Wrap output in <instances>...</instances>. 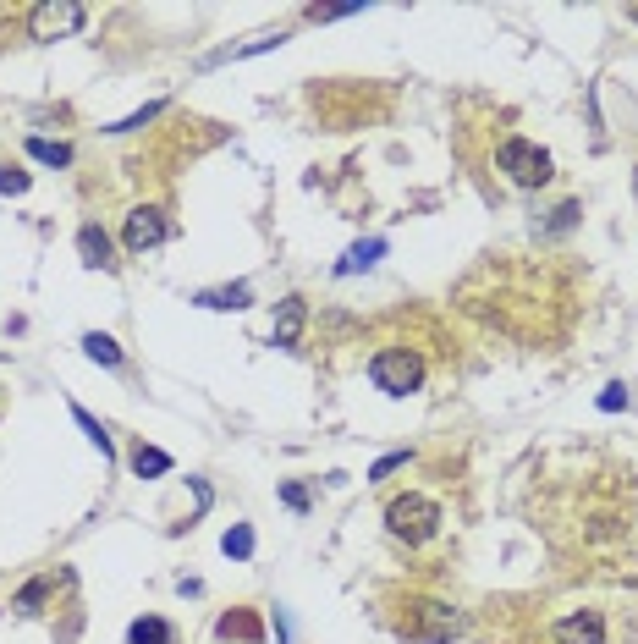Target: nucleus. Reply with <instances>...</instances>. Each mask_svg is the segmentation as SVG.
I'll return each instance as SVG.
<instances>
[{
  "label": "nucleus",
  "instance_id": "nucleus-22",
  "mask_svg": "<svg viewBox=\"0 0 638 644\" xmlns=\"http://www.w3.org/2000/svg\"><path fill=\"white\" fill-rule=\"evenodd\" d=\"M28 171H17V166H0V193H28Z\"/></svg>",
  "mask_w": 638,
  "mask_h": 644
},
{
  "label": "nucleus",
  "instance_id": "nucleus-18",
  "mask_svg": "<svg viewBox=\"0 0 638 644\" xmlns=\"http://www.w3.org/2000/svg\"><path fill=\"white\" fill-rule=\"evenodd\" d=\"M72 419H77V430H83L88 441L99 446V457H116V441H110V435H105V424H99L94 413H88V408H77V402H72Z\"/></svg>",
  "mask_w": 638,
  "mask_h": 644
},
{
  "label": "nucleus",
  "instance_id": "nucleus-8",
  "mask_svg": "<svg viewBox=\"0 0 638 644\" xmlns=\"http://www.w3.org/2000/svg\"><path fill=\"white\" fill-rule=\"evenodd\" d=\"M77 254H83L88 270H116V248H110V232L105 226H77Z\"/></svg>",
  "mask_w": 638,
  "mask_h": 644
},
{
  "label": "nucleus",
  "instance_id": "nucleus-21",
  "mask_svg": "<svg viewBox=\"0 0 638 644\" xmlns=\"http://www.w3.org/2000/svg\"><path fill=\"white\" fill-rule=\"evenodd\" d=\"M407 463H413V452H385V457H380V463H374V468H369V485H380V479H391V474H396V468H407Z\"/></svg>",
  "mask_w": 638,
  "mask_h": 644
},
{
  "label": "nucleus",
  "instance_id": "nucleus-24",
  "mask_svg": "<svg viewBox=\"0 0 638 644\" xmlns=\"http://www.w3.org/2000/svg\"><path fill=\"white\" fill-rule=\"evenodd\" d=\"M281 501H286L292 512H308V490H303V485H281Z\"/></svg>",
  "mask_w": 638,
  "mask_h": 644
},
{
  "label": "nucleus",
  "instance_id": "nucleus-16",
  "mask_svg": "<svg viewBox=\"0 0 638 644\" xmlns=\"http://www.w3.org/2000/svg\"><path fill=\"white\" fill-rule=\"evenodd\" d=\"M380 254H385V243H380V237H369V243H352V248H347V259L336 265V276H352V270H369Z\"/></svg>",
  "mask_w": 638,
  "mask_h": 644
},
{
  "label": "nucleus",
  "instance_id": "nucleus-9",
  "mask_svg": "<svg viewBox=\"0 0 638 644\" xmlns=\"http://www.w3.org/2000/svg\"><path fill=\"white\" fill-rule=\"evenodd\" d=\"M193 303H198V309H220V314L253 309V287H248V281H231V287H204Z\"/></svg>",
  "mask_w": 638,
  "mask_h": 644
},
{
  "label": "nucleus",
  "instance_id": "nucleus-4",
  "mask_svg": "<svg viewBox=\"0 0 638 644\" xmlns=\"http://www.w3.org/2000/svg\"><path fill=\"white\" fill-rule=\"evenodd\" d=\"M83 6H72V0H44V6H33L28 17V34L39 39V45H50V39H72L77 28H83Z\"/></svg>",
  "mask_w": 638,
  "mask_h": 644
},
{
  "label": "nucleus",
  "instance_id": "nucleus-13",
  "mask_svg": "<svg viewBox=\"0 0 638 644\" xmlns=\"http://www.w3.org/2000/svg\"><path fill=\"white\" fill-rule=\"evenodd\" d=\"M50 589H55V578H50V573L28 578V584L17 589V600H11V611H17V617H33V611H39L44 600H50Z\"/></svg>",
  "mask_w": 638,
  "mask_h": 644
},
{
  "label": "nucleus",
  "instance_id": "nucleus-25",
  "mask_svg": "<svg viewBox=\"0 0 638 644\" xmlns=\"http://www.w3.org/2000/svg\"><path fill=\"white\" fill-rule=\"evenodd\" d=\"M567 226H578V204H561L556 221H550V232H567Z\"/></svg>",
  "mask_w": 638,
  "mask_h": 644
},
{
  "label": "nucleus",
  "instance_id": "nucleus-19",
  "mask_svg": "<svg viewBox=\"0 0 638 644\" xmlns=\"http://www.w3.org/2000/svg\"><path fill=\"white\" fill-rule=\"evenodd\" d=\"M220 551L237 556V562H248L253 556V523H231V529L220 534Z\"/></svg>",
  "mask_w": 638,
  "mask_h": 644
},
{
  "label": "nucleus",
  "instance_id": "nucleus-10",
  "mask_svg": "<svg viewBox=\"0 0 638 644\" xmlns=\"http://www.w3.org/2000/svg\"><path fill=\"white\" fill-rule=\"evenodd\" d=\"M215 633H220V639H237V644H259L264 639V622L253 617L248 606H237V611H226V617L215 622Z\"/></svg>",
  "mask_w": 638,
  "mask_h": 644
},
{
  "label": "nucleus",
  "instance_id": "nucleus-2",
  "mask_svg": "<svg viewBox=\"0 0 638 644\" xmlns=\"http://www.w3.org/2000/svg\"><path fill=\"white\" fill-rule=\"evenodd\" d=\"M369 380L385 391V397H413L424 386V358L407 353V347H380L369 358Z\"/></svg>",
  "mask_w": 638,
  "mask_h": 644
},
{
  "label": "nucleus",
  "instance_id": "nucleus-11",
  "mask_svg": "<svg viewBox=\"0 0 638 644\" xmlns=\"http://www.w3.org/2000/svg\"><path fill=\"white\" fill-rule=\"evenodd\" d=\"M303 320H308L303 298H286V303H281V314H275V331H270V342H275V347H292L297 336H303Z\"/></svg>",
  "mask_w": 638,
  "mask_h": 644
},
{
  "label": "nucleus",
  "instance_id": "nucleus-5",
  "mask_svg": "<svg viewBox=\"0 0 638 644\" xmlns=\"http://www.w3.org/2000/svg\"><path fill=\"white\" fill-rule=\"evenodd\" d=\"M121 237H127L132 254H149V248H160L165 237H171V221H165V210H154V204H138V210L127 215V226H121Z\"/></svg>",
  "mask_w": 638,
  "mask_h": 644
},
{
  "label": "nucleus",
  "instance_id": "nucleus-7",
  "mask_svg": "<svg viewBox=\"0 0 638 644\" xmlns=\"http://www.w3.org/2000/svg\"><path fill=\"white\" fill-rule=\"evenodd\" d=\"M550 639L556 644H605V617L600 611H572V617H561L550 628Z\"/></svg>",
  "mask_w": 638,
  "mask_h": 644
},
{
  "label": "nucleus",
  "instance_id": "nucleus-23",
  "mask_svg": "<svg viewBox=\"0 0 638 644\" xmlns=\"http://www.w3.org/2000/svg\"><path fill=\"white\" fill-rule=\"evenodd\" d=\"M600 408H605V413H622V408H627V386H605V391H600Z\"/></svg>",
  "mask_w": 638,
  "mask_h": 644
},
{
  "label": "nucleus",
  "instance_id": "nucleus-17",
  "mask_svg": "<svg viewBox=\"0 0 638 644\" xmlns=\"http://www.w3.org/2000/svg\"><path fill=\"white\" fill-rule=\"evenodd\" d=\"M83 353L94 358V364H105V369H121V347H116V336H105V331H88Z\"/></svg>",
  "mask_w": 638,
  "mask_h": 644
},
{
  "label": "nucleus",
  "instance_id": "nucleus-6",
  "mask_svg": "<svg viewBox=\"0 0 638 644\" xmlns=\"http://www.w3.org/2000/svg\"><path fill=\"white\" fill-rule=\"evenodd\" d=\"M457 628H462V617H457L451 606H440V600H418V606H413V633H418V644H446Z\"/></svg>",
  "mask_w": 638,
  "mask_h": 644
},
{
  "label": "nucleus",
  "instance_id": "nucleus-20",
  "mask_svg": "<svg viewBox=\"0 0 638 644\" xmlns=\"http://www.w3.org/2000/svg\"><path fill=\"white\" fill-rule=\"evenodd\" d=\"M160 111H165V100H149L143 111H132V116H121V122H110L105 133H138V127H143V122H154Z\"/></svg>",
  "mask_w": 638,
  "mask_h": 644
},
{
  "label": "nucleus",
  "instance_id": "nucleus-3",
  "mask_svg": "<svg viewBox=\"0 0 638 644\" xmlns=\"http://www.w3.org/2000/svg\"><path fill=\"white\" fill-rule=\"evenodd\" d=\"M495 160H501V171L517 182V188H545L550 182V155L539 144H528V138H506Z\"/></svg>",
  "mask_w": 638,
  "mask_h": 644
},
{
  "label": "nucleus",
  "instance_id": "nucleus-15",
  "mask_svg": "<svg viewBox=\"0 0 638 644\" xmlns=\"http://www.w3.org/2000/svg\"><path fill=\"white\" fill-rule=\"evenodd\" d=\"M28 155L39 160V166H72V144H61V138H28Z\"/></svg>",
  "mask_w": 638,
  "mask_h": 644
},
{
  "label": "nucleus",
  "instance_id": "nucleus-1",
  "mask_svg": "<svg viewBox=\"0 0 638 644\" xmlns=\"http://www.w3.org/2000/svg\"><path fill=\"white\" fill-rule=\"evenodd\" d=\"M440 507L429 496H418V490H407V496H391L385 501V529L396 534V540H407V545H424V540H435L440 534Z\"/></svg>",
  "mask_w": 638,
  "mask_h": 644
},
{
  "label": "nucleus",
  "instance_id": "nucleus-14",
  "mask_svg": "<svg viewBox=\"0 0 638 644\" xmlns=\"http://www.w3.org/2000/svg\"><path fill=\"white\" fill-rule=\"evenodd\" d=\"M127 644H176V628L165 617H138L127 628Z\"/></svg>",
  "mask_w": 638,
  "mask_h": 644
},
{
  "label": "nucleus",
  "instance_id": "nucleus-12",
  "mask_svg": "<svg viewBox=\"0 0 638 644\" xmlns=\"http://www.w3.org/2000/svg\"><path fill=\"white\" fill-rule=\"evenodd\" d=\"M127 468H132V474H138V479H160V474H171V452H160V446H132V452H127Z\"/></svg>",
  "mask_w": 638,
  "mask_h": 644
}]
</instances>
